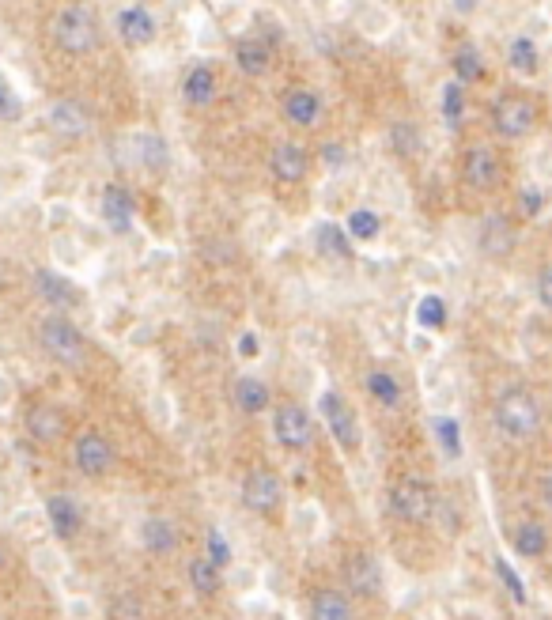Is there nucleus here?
I'll return each instance as SVG.
<instances>
[{
	"instance_id": "obj_10",
	"label": "nucleus",
	"mask_w": 552,
	"mask_h": 620,
	"mask_svg": "<svg viewBox=\"0 0 552 620\" xmlns=\"http://www.w3.org/2000/svg\"><path fill=\"white\" fill-rule=\"evenodd\" d=\"M307 171H311V152L292 144V140H280L269 152V174L280 186H299L307 178Z\"/></svg>"
},
{
	"instance_id": "obj_23",
	"label": "nucleus",
	"mask_w": 552,
	"mask_h": 620,
	"mask_svg": "<svg viewBox=\"0 0 552 620\" xmlns=\"http://www.w3.org/2000/svg\"><path fill=\"white\" fill-rule=\"evenodd\" d=\"M186 579H190L197 598H216L220 586H224V568L212 564L208 556H193L190 564H186Z\"/></svg>"
},
{
	"instance_id": "obj_20",
	"label": "nucleus",
	"mask_w": 552,
	"mask_h": 620,
	"mask_svg": "<svg viewBox=\"0 0 552 620\" xmlns=\"http://www.w3.org/2000/svg\"><path fill=\"white\" fill-rule=\"evenodd\" d=\"M35 292L50 303L53 310H72L80 307V288L72 284L69 276L61 273H50V269H42V273H35Z\"/></svg>"
},
{
	"instance_id": "obj_5",
	"label": "nucleus",
	"mask_w": 552,
	"mask_h": 620,
	"mask_svg": "<svg viewBox=\"0 0 552 620\" xmlns=\"http://www.w3.org/2000/svg\"><path fill=\"white\" fill-rule=\"evenodd\" d=\"M492 125L503 140H522L534 133L537 125V106L526 91H503L496 106H492Z\"/></svg>"
},
{
	"instance_id": "obj_9",
	"label": "nucleus",
	"mask_w": 552,
	"mask_h": 620,
	"mask_svg": "<svg viewBox=\"0 0 552 620\" xmlns=\"http://www.w3.org/2000/svg\"><path fill=\"white\" fill-rule=\"evenodd\" d=\"M242 503L254 511V515H273L284 503V484L269 469H250L246 481H242Z\"/></svg>"
},
{
	"instance_id": "obj_38",
	"label": "nucleus",
	"mask_w": 552,
	"mask_h": 620,
	"mask_svg": "<svg viewBox=\"0 0 552 620\" xmlns=\"http://www.w3.org/2000/svg\"><path fill=\"white\" fill-rule=\"evenodd\" d=\"M390 144H394L397 155H413L420 148V133H416V125L409 121H397L394 129H390Z\"/></svg>"
},
{
	"instance_id": "obj_2",
	"label": "nucleus",
	"mask_w": 552,
	"mask_h": 620,
	"mask_svg": "<svg viewBox=\"0 0 552 620\" xmlns=\"http://www.w3.org/2000/svg\"><path fill=\"white\" fill-rule=\"evenodd\" d=\"M50 38L61 53L87 57V53L99 50V16L84 0H65L50 19Z\"/></svg>"
},
{
	"instance_id": "obj_49",
	"label": "nucleus",
	"mask_w": 552,
	"mask_h": 620,
	"mask_svg": "<svg viewBox=\"0 0 552 620\" xmlns=\"http://www.w3.org/2000/svg\"><path fill=\"white\" fill-rule=\"evenodd\" d=\"M0 288H4V273H0Z\"/></svg>"
},
{
	"instance_id": "obj_40",
	"label": "nucleus",
	"mask_w": 552,
	"mask_h": 620,
	"mask_svg": "<svg viewBox=\"0 0 552 620\" xmlns=\"http://www.w3.org/2000/svg\"><path fill=\"white\" fill-rule=\"evenodd\" d=\"M23 118V103L12 87L0 80V121H19Z\"/></svg>"
},
{
	"instance_id": "obj_21",
	"label": "nucleus",
	"mask_w": 552,
	"mask_h": 620,
	"mask_svg": "<svg viewBox=\"0 0 552 620\" xmlns=\"http://www.w3.org/2000/svg\"><path fill=\"white\" fill-rule=\"evenodd\" d=\"M515 239L518 231L507 216H488L481 224V250L488 258H507L515 250Z\"/></svg>"
},
{
	"instance_id": "obj_45",
	"label": "nucleus",
	"mask_w": 552,
	"mask_h": 620,
	"mask_svg": "<svg viewBox=\"0 0 552 620\" xmlns=\"http://www.w3.org/2000/svg\"><path fill=\"white\" fill-rule=\"evenodd\" d=\"M329 159V167H341V159H345V152L341 148H333V144H326V152H322Z\"/></svg>"
},
{
	"instance_id": "obj_17",
	"label": "nucleus",
	"mask_w": 552,
	"mask_h": 620,
	"mask_svg": "<svg viewBox=\"0 0 552 620\" xmlns=\"http://www.w3.org/2000/svg\"><path fill=\"white\" fill-rule=\"evenodd\" d=\"M216 91H220V80H216V69H208V65H193L182 76V103L193 110H205L216 103Z\"/></svg>"
},
{
	"instance_id": "obj_25",
	"label": "nucleus",
	"mask_w": 552,
	"mask_h": 620,
	"mask_svg": "<svg viewBox=\"0 0 552 620\" xmlns=\"http://www.w3.org/2000/svg\"><path fill=\"white\" fill-rule=\"evenodd\" d=\"M314 246H318V254H326L333 261H352V235L341 224L326 220V224L314 227Z\"/></svg>"
},
{
	"instance_id": "obj_26",
	"label": "nucleus",
	"mask_w": 552,
	"mask_h": 620,
	"mask_svg": "<svg viewBox=\"0 0 552 620\" xmlns=\"http://www.w3.org/2000/svg\"><path fill=\"white\" fill-rule=\"evenodd\" d=\"M235 65H239L242 76H265L273 65V50L258 38H242V42H235Z\"/></svg>"
},
{
	"instance_id": "obj_1",
	"label": "nucleus",
	"mask_w": 552,
	"mask_h": 620,
	"mask_svg": "<svg viewBox=\"0 0 552 620\" xmlns=\"http://www.w3.org/2000/svg\"><path fill=\"white\" fill-rule=\"evenodd\" d=\"M492 420H496V428L507 443H530L537 431H541V397L530 390V386H503L500 397H496V405H492Z\"/></svg>"
},
{
	"instance_id": "obj_14",
	"label": "nucleus",
	"mask_w": 552,
	"mask_h": 620,
	"mask_svg": "<svg viewBox=\"0 0 552 620\" xmlns=\"http://www.w3.org/2000/svg\"><path fill=\"white\" fill-rule=\"evenodd\" d=\"M99 212H103V224L114 235H125L133 220H137V197L125 190V186H106L99 197Z\"/></svg>"
},
{
	"instance_id": "obj_42",
	"label": "nucleus",
	"mask_w": 552,
	"mask_h": 620,
	"mask_svg": "<svg viewBox=\"0 0 552 620\" xmlns=\"http://www.w3.org/2000/svg\"><path fill=\"white\" fill-rule=\"evenodd\" d=\"M541 205H545L541 190H534V186H530V190H522V212H526V216H537V212H541Z\"/></svg>"
},
{
	"instance_id": "obj_31",
	"label": "nucleus",
	"mask_w": 552,
	"mask_h": 620,
	"mask_svg": "<svg viewBox=\"0 0 552 620\" xmlns=\"http://www.w3.org/2000/svg\"><path fill=\"white\" fill-rule=\"evenodd\" d=\"M348 235L360 242H375L382 235V216L375 208H356L352 216H348Z\"/></svg>"
},
{
	"instance_id": "obj_33",
	"label": "nucleus",
	"mask_w": 552,
	"mask_h": 620,
	"mask_svg": "<svg viewBox=\"0 0 552 620\" xmlns=\"http://www.w3.org/2000/svg\"><path fill=\"white\" fill-rule=\"evenodd\" d=\"M432 431H435V439H439V447H443L447 458H462V428H458L454 416H435Z\"/></svg>"
},
{
	"instance_id": "obj_27",
	"label": "nucleus",
	"mask_w": 552,
	"mask_h": 620,
	"mask_svg": "<svg viewBox=\"0 0 552 620\" xmlns=\"http://www.w3.org/2000/svg\"><path fill=\"white\" fill-rule=\"evenodd\" d=\"M140 545L156 556H167V552L178 549V530H174L171 518H144L140 526Z\"/></svg>"
},
{
	"instance_id": "obj_7",
	"label": "nucleus",
	"mask_w": 552,
	"mask_h": 620,
	"mask_svg": "<svg viewBox=\"0 0 552 620\" xmlns=\"http://www.w3.org/2000/svg\"><path fill=\"white\" fill-rule=\"evenodd\" d=\"M273 435L276 443L284 450H292V454H303V450L314 447V420L311 413L303 409V405H292V401H284L273 416Z\"/></svg>"
},
{
	"instance_id": "obj_37",
	"label": "nucleus",
	"mask_w": 552,
	"mask_h": 620,
	"mask_svg": "<svg viewBox=\"0 0 552 620\" xmlns=\"http://www.w3.org/2000/svg\"><path fill=\"white\" fill-rule=\"evenodd\" d=\"M507 57H511V65H515L518 72H537V46L530 38H515Z\"/></svg>"
},
{
	"instance_id": "obj_8",
	"label": "nucleus",
	"mask_w": 552,
	"mask_h": 620,
	"mask_svg": "<svg viewBox=\"0 0 552 620\" xmlns=\"http://www.w3.org/2000/svg\"><path fill=\"white\" fill-rule=\"evenodd\" d=\"M462 178L473 193H492L503 178L500 152L492 144H469L462 152Z\"/></svg>"
},
{
	"instance_id": "obj_24",
	"label": "nucleus",
	"mask_w": 552,
	"mask_h": 620,
	"mask_svg": "<svg viewBox=\"0 0 552 620\" xmlns=\"http://www.w3.org/2000/svg\"><path fill=\"white\" fill-rule=\"evenodd\" d=\"M511 545L522 560H537V556H545L549 549V530H545V522H537V518H526V522H518L515 534H511Z\"/></svg>"
},
{
	"instance_id": "obj_6",
	"label": "nucleus",
	"mask_w": 552,
	"mask_h": 620,
	"mask_svg": "<svg viewBox=\"0 0 552 620\" xmlns=\"http://www.w3.org/2000/svg\"><path fill=\"white\" fill-rule=\"evenodd\" d=\"M72 462H76V469H80L84 477H106V473H114L118 450H114V443L106 439L103 431L87 428V431H80L76 443H72Z\"/></svg>"
},
{
	"instance_id": "obj_12",
	"label": "nucleus",
	"mask_w": 552,
	"mask_h": 620,
	"mask_svg": "<svg viewBox=\"0 0 552 620\" xmlns=\"http://www.w3.org/2000/svg\"><path fill=\"white\" fill-rule=\"evenodd\" d=\"M46 125H50V133H57V137L80 140L91 133V114H87V106L80 99H57L46 110Z\"/></svg>"
},
{
	"instance_id": "obj_29",
	"label": "nucleus",
	"mask_w": 552,
	"mask_h": 620,
	"mask_svg": "<svg viewBox=\"0 0 552 620\" xmlns=\"http://www.w3.org/2000/svg\"><path fill=\"white\" fill-rule=\"evenodd\" d=\"M363 386H367V394L375 397L382 409H401V386H397V379L390 371H382V367L367 371Z\"/></svg>"
},
{
	"instance_id": "obj_32",
	"label": "nucleus",
	"mask_w": 552,
	"mask_h": 620,
	"mask_svg": "<svg viewBox=\"0 0 552 620\" xmlns=\"http://www.w3.org/2000/svg\"><path fill=\"white\" fill-rule=\"evenodd\" d=\"M450 65H454V72H458V80L462 84H477L484 76V61H481V53H477V46H458L454 50V57H450Z\"/></svg>"
},
{
	"instance_id": "obj_39",
	"label": "nucleus",
	"mask_w": 552,
	"mask_h": 620,
	"mask_svg": "<svg viewBox=\"0 0 552 620\" xmlns=\"http://www.w3.org/2000/svg\"><path fill=\"white\" fill-rule=\"evenodd\" d=\"M496 575H500V583L507 586V594H511V602L526 605V586H522V579L515 575V568L503 560V556H496Z\"/></svg>"
},
{
	"instance_id": "obj_43",
	"label": "nucleus",
	"mask_w": 552,
	"mask_h": 620,
	"mask_svg": "<svg viewBox=\"0 0 552 620\" xmlns=\"http://www.w3.org/2000/svg\"><path fill=\"white\" fill-rule=\"evenodd\" d=\"M258 352H261L258 333H242V337H239V356H246V360H254Z\"/></svg>"
},
{
	"instance_id": "obj_35",
	"label": "nucleus",
	"mask_w": 552,
	"mask_h": 620,
	"mask_svg": "<svg viewBox=\"0 0 552 620\" xmlns=\"http://www.w3.org/2000/svg\"><path fill=\"white\" fill-rule=\"evenodd\" d=\"M416 322L424 329H443L447 326V303L439 295H424L420 307H416Z\"/></svg>"
},
{
	"instance_id": "obj_22",
	"label": "nucleus",
	"mask_w": 552,
	"mask_h": 620,
	"mask_svg": "<svg viewBox=\"0 0 552 620\" xmlns=\"http://www.w3.org/2000/svg\"><path fill=\"white\" fill-rule=\"evenodd\" d=\"M352 613H356V605H352V598H348V590H337V586L314 590V598H311L314 620H348Z\"/></svg>"
},
{
	"instance_id": "obj_44",
	"label": "nucleus",
	"mask_w": 552,
	"mask_h": 620,
	"mask_svg": "<svg viewBox=\"0 0 552 620\" xmlns=\"http://www.w3.org/2000/svg\"><path fill=\"white\" fill-rule=\"evenodd\" d=\"M110 613H133V617H140V613H144V605L129 598V602H114V605H110Z\"/></svg>"
},
{
	"instance_id": "obj_15",
	"label": "nucleus",
	"mask_w": 552,
	"mask_h": 620,
	"mask_svg": "<svg viewBox=\"0 0 552 620\" xmlns=\"http://www.w3.org/2000/svg\"><path fill=\"white\" fill-rule=\"evenodd\" d=\"M46 518H50L53 534L61 537V541H72V537H80V530H84V507L69 492H53L50 500H46Z\"/></svg>"
},
{
	"instance_id": "obj_34",
	"label": "nucleus",
	"mask_w": 552,
	"mask_h": 620,
	"mask_svg": "<svg viewBox=\"0 0 552 620\" xmlns=\"http://www.w3.org/2000/svg\"><path fill=\"white\" fill-rule=\"evenodd\" d=\"M462 114H466V91H462V80H450L443 87V121H447V129H458Z\"/></svg>"
},
{
	"instance_id": "obj_28",
	"label": "nucleus",
	"mask_w": 552,
	"mask_h": 620,
	"mask_svg": "<svg viewBox=\"0 0 552 620\" xmlns=\"http://www.w3.org/2000/svg\"><path fill=\"white\" fill-rule=\"evenodd\" d=\"M231 397H235V405H239L242 413H250V416L265 413V409L273 405V397H269V386H265L261 379H254V375H242V379L235 382Z\"/></svg>"
},
{
	"instance_id": "obj_13",
	"label": "nucleus",
	"mask_w": 552,
	"mask_h": 620,
	"mask_svg": "<svg viewBox=\"0 0 552 620\" xmlns=\"http://www.w3.org/2000/svg\"><path fill=\"white\" fill-rule=\"evenodd\" d=\"M345 586L356 598H379L382 594V568L371 552H352L345 560Z\"/></svg>"
},
{
	"instance_id": "obj_48",
	"label": "nucleus",
	"mask_w": 552,
	"mask_h": 620,
	"mask_svg": "<svg viewBox=\"0 0 552 620\" xmlns=\"http://www.w3.org/2000/svg\"><path fill=\"white\" fill-rule=\"evenodd\" d=\"M0 568H4V549H0Z\"/></svg>"
},
{
	"instance_id": "obj_16",
	"label": "nucleus",
	"mask_w": 552,
	"mask_h": 620,
	"mask_svg": "<svg viewBox=\"0 0 552 620\" xmlns=\"http://www.w3.org/2000/svg\"><path fill=\"white\" fill-rule=\"evenodd\" d=\"M23 424H27V435L35 439V443H57L61 435H65V428H69V420H65V413L57 409V405H50V401H35L31 409H27V416H23Z\"/></svg>"
},
{
	"instance_id": "obj_19",
	"label": "nucleus",
	"mask_w": 552,
	"mask_h": 620,
	"mask_svg": "<svg viewBox=\"0 0 552 620\" xmlns=\"http://www.w3.org/2000/svg\"><path fill=\"white\" fill-rule=\"evenodd\" d=\"M280 106H284V118L299 125V129H314L318 118H322V99L314 95L311 87H288Z\"/></svg>"
},
{
	"instance_id": "obj_11",
	"label": "nucleus",
	"mask_w": 552,
	"mask_h": 620,
	"mask_svg": "<svg viewBox=\"0 0 552 620\" xmlns=\"http://www.w3.org/2000/svg\"><path fill=\"white\" fill-rule=\"evenodd\" d=\"M322 416H326L329 424V435L341 443L345 450H356L360 447V424H356V413H352V405H348L341 394H322Z\"/></svg>"
},
{
	"instance_id": "obj_41",
	"label": "nucleus",
	"mask_w": 552,
	"mask_h": 620,
	"mask_svg": "<svg viewBox=\"0 0 552 620\" xmlns=\"http://www.w3.org/2000/svg\"><path fill=\"white\" fill-rule=\"evenodd\" d=\"M537 303L552 314V261L537 269Z\"/></svg>"
},
{
	"instance_id": "obj_47",
	"label": "nucleus",
	"mask_w": 552,
	"mask_h": 620,
	"mask_svg": "<svg viewBox=\"0 0 552 620\" xmlns=\"http://www.w3.org/2000/svg\"><path fill=\"white\" fill-rule=\"evenodd\" d=\"M458 8H473V0H458Z\"/></svg>"
},
{
	"instance_id": "obj_36",
	"label": "nucleus",
	"mask_w": 552,
	"mask_h": 620,
	"mask_svg": "<svg viewBox=\"0 0 552 620\" xmlns=\"http://www.w3.org/2000/svg\"><path fill=\"white\" fill-rule=\"evenodd\" d=\"M205 556L212 560V564H220V568L231 564V545H227V537L220 526H208L205 530Z\"/></svg>"
},
{
	"instance_id": "obj_3",
	"label": "nucleus",
	"mask_w": 552,
	"mask_h": 620,
	"mask_svg": "<svg viewBox=\"0 0 552 620\" xmlns=\"http://www.w3.org/2000/svg\"><path fill=\"white\" fill-rule=\"evenodd\" d=\"M38 348L50 356L57 367H84L87 363V337L80 326L65 314H50L38 326Z\"/></svg>"
},
{
	"instance_id": "obj_30",
	"label": "nucleus",
	"mask_w": 552,
	"mask_h": 620,
	"mask_svg": "<svg viewBox=\"0 0 552 620\" xmlns=\"http://www.w3.org/2000/svg\"><path fill=\"white\" fill-rule=\"evenodd\" d=\"M137 152H140V163H144L148 171H163V167L171 163L167 140L156 137V133H140V137H137Z\"/></svg>"
},
{
	"instance_id": "obj_46",
	"label": "nucleus",
	"mask_w": 552,
	"mask_h": 620,
	"mask_svg": "<svg viewBox=\"0 0 552 620\" xmlns=\"http://www.w3.org/2000/svg\"><path fill=\"white\" fill-rule=\"evenodd\" d=\"M541 500H545V507L552 511V473L545 477V481H541Z\"/></svg>"
},
{
	"instance_id": "obj_4",
	"label": "nucleus",
	"mask_w": 552,
	"mask_h": 620,
	"mask_svg": "<svg viewBox=\"0 0 552 620\" xmlns=\"http://www.w3.org/2000/svg\"><path fill=\"white\" fill-rule=\"evenodd\" d=\"M390 511L409 526H428L439 515V492L420 477H401L390 488Z\"/></svg>"
},
{
	"instance_id": "obj_18",
	"label": "nucleus",
	"mask_w": 552,
	"mask_h": 620,
	"mask_svg": "<svg viewBox=\"0 0 552 620\" xmlns=\"http://www.w3.org/2000/svg\"><path fill=\"white\" fill-rule=\"evenodd\" d=\"M156 16L144 8V4H129V8H121L118 12V35L129 42V46H148L152 38H156Z\"/></svg>"
}]
</instances>
